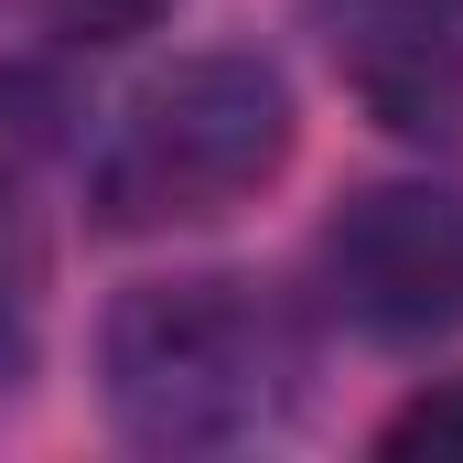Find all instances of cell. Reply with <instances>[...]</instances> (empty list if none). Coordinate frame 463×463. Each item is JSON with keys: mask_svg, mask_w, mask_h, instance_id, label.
Here are the masks:
<instances>
[{"mask_svg": "<svg viewBox=\"0 0 463 463\" xmlns=\"http://www.w3.org/2000/svg\"><path fill=\"white\" fill-rule=\"evenodd\" d=\"M65 87L43 65H0V366L33 335L43 302V173L65 151Z\"/></svg>", "mask_w": 463, "mask_h": 463, "instance_id": "5", "label": "cell"}, {"mask_svg": "<svg viewBox=\"0 0 463 463\" xmlns=\"http://www.w3.org/2000/svg\"><path fill=\"white\" fill-rule=\"evenodd\" d=\"M291 173V87L259 54H184L109 118L87 162V205L109 237L216 227Z\"/></svg>", "mask_w": 463, "mask_h": 463, "instance_id": "2", "label": "cell"}, {"mask_svg": "<svg viewBox=\"0 0 463 463\" xmlns=\"http://www.w3.org/2000/svg\"><path fill=\"white\" fill-rule=\"evenodd\" d=\"M377 453H442L453 463L463 453V377H442V388H420L388 431H377Z\"/></svg>", "mask_w": 463, "mask_h": 463, "instance_id": "6", "label": "cell"}, {"mask_svg": "<svg viewBox=\"0 0 463 463\" xmlns=\"http://www.w3.org/2000/svg\"><path fill=\"white\" fill-rule=\"evenodd\" d=\"M313 280L366 345H431L463 324V184H366L313 237Z\"/></svg>", "mask_w": 463, "mask_h": 463, "instance_id": "3", "label": "cell"}, {"mask_svg": "<svg viewBox=\"0 0 463 463\" xmlns=\"http://www.w3.org/2000/svg\"><path fill=\"white\" fill-rule=\"evenodd\" d=\"M43 11H54V33H65V43H140L173 0H43Z\"/></svg>", "mask_w": 463, "mask_h": 463, "instance_id": "7", "label": "cell"}, {"mask_svg": "<svg viewBox=\"0 0 463 463\" xmlns=\"http://www.w3.org/2000/svg\"><path fill=\"white\" fill-rule=\"evenodd\" d=\"M313 33L377 129L463 151V0H313Z\"/></svg>", "mask_w": 463, "mask_h": 463, "instance_id": "4", "label": "cell"}, {"mask_svg": "<svg viewBox=\"0 0 463 463\" xmlns=\"http://www.w3.org/2000/svg\"><path fill=\"white\" fill-rule=\"evenodd\" d=\"M302 377H313L302 302L248 269L140 280L118 291L109 335H98L109 420L140 453H237L302 410Z\"/></svg>", "mask_w": 463, "mask_h": 463, "instance_id": "1", "label": "cell"}]
</instances>
